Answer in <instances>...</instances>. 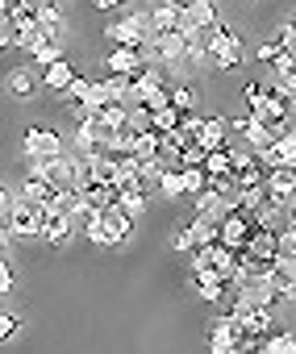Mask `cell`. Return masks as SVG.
Returning a JSON list of instances; mask_svg holds the SVG:
<instances>
[{
    "label": "cell",
    "mask_w": 296,
    "mask_h": 354,
    "mask_svg": "<svg viewBox=\"0 0 296 354\" xmlns=\"http://www.w3.org/2000/svg\"><path fill=\"white\" fill-rule=\"evenodd\" d=\"M267 283H271V292L279 300H296V259H275Z\"/></svg>",
    "instance_id": "cell-13"
},
{
    "label": "cell",
    "mask_w": 296,
    "mask_h": 354,
    "mask_svg": "<svg viewBox=\"0 0 296 354\" xmlns=\"http://www.w3.org/2000/svg\"><path fill=\"white\" fill-rule=\"evenodd\" d=\"M213 188V180L205 175V167H184V196H201V192H209Z\"/></svg>",
    "instance_id": "cell-27"
},
{
    "label": "cell",
    "mask_w": 296,
    "mask_h": 354,
    "mask_svg": "<svg viewBox=\"0 0 296 354\" xmlns=\"http://www.w3.org/2000/svg\"><path fill=\"white\" fill-rule=\"evenodd\" d=\"M30 55H34V63H38V67L46 71L50 63H59V59H63V42H50V38L42 34V42H38V46H34Z\"/></svg>",
    "instance_id": "cell-28"
},
{
    "label": "cell",
    "mask_w": 296,
    "mask_h": 354,
    "mask_svg": "<svg viewBox=\"0 0 296 354\" xmlns=\"http://www.w3.org/2000/svg\"><path fill=\"white\" fill-rule=\"evenodd\" d=\"M9 42H13V34H9V26H0V50H5Z\"/></svg>",
    "instance_id": "cell-44"
},
{
    "label": "cell",
    "mask_w": 296,
    "mask_h": 354,
    "mask_svg": "<svg viewBox=\"0 0 296 354\" xmlns=\"http://www.w3.org/2000/svg\"><path fill=\"white\" fill-rule=\"evenodd\" d=\"M279 50H288V55H296V17L292 21H279Z\"/></svg>",
    "instance_id": "cell-34"
},
{
    "label": "cell",
    "mask_w": 296,
    "mask_h": 354,
    "mask_svg": "<svg viewBox=\"0 0 296 354\" xmlns=\"http://www.w3.org/2000/svg\"><path fill=\"white\" fill-rule=\"evenodd\" d=\"M13 242H17V238H13V234H9L5 225H0V259H9V250H13Z\"/></svg>",
    "instance_id": "cell-42"
},
{
    "label": "cell",
    "mask_w": 296,
    "mask_h": 354,
    "mask_svg": "<svg viewBox=\"0 0 296 354\" xmlns=\"http://www.w3.org/2000/svg\"><path fill=\"white\" fill-rule=\"evenodd\" d=\"M205 175H209V180H225V175H234V167H230V150H213V154L205 158Z\"/></svg>",
    "instance_id": "cell-31"
},
{
    "label": "cell",
    "mask_w": 296,
    "mask_h": 354,
    "mask_svg": "<svg viewBox=\"0 0 296 354\" xmlns=\"http://www.w3.org/2000/svg\"><path fill=\"white\" fill-rule=\"evenodd\" d=\"M180 21H184V5H176V0L151 9V30H155V38H159V34H180Z\"/></svg>",
    "instance_id": "cell-16"
},
{
    "label": "cell",
    "mask_w": 296,
    "mask_h": 354,
    "mask_svg": "<svg viewBox=\"0 0 296 354\" xmlns=\"http://www.w3.org/2000/svg\"><path fill=\"white\" fill-rule=\"evenodd\" d=\"M267 201H275V205H292V196H296V171L292 167H275V171H267Z\"/></svg>",
    "instance_id": "cell-10"
},
{
    "label": "cell",
    "mask_w": 296,
    "mask_h": 354,
    "mask_svg": "<svg viewBox=\"0 0 296 354\" xmlns=\"http://www.w3.org/2000/svg\"><path fill=\"white\" fill-rule=\"evenodd\" d=\"M255 225H259V230H271V234H284V230H292V213H288V205L267 201V205L255 213Z\"/></svg>",
    "instance_id": "cell-18"
},
{
    "label": "cell",
    "mask_w": 296,
    "mask_h": 354,
    "mask_svg": "<svg viewBox=\"0 0 296 354\" xmlns=\"http://www.w3.org/2000/svg\"><path fill=\"white\" fill-rule=\"evenodd\" d=\"M5 92L17 96V100H30V96H34V75H30V71H13V75L5 80Z\"/></svg>",
    "instance_id": "cell-30"
},
{
    "label": "cell",
    "mask_w": 296,
    "mask_h": 354,
    "mask_svg": "<svg viewBox=\"0 0 296 354\" xmlns=\"http://www.w3.org/2000/svg\"><path fill=\"white\" fill-rule=\"evenodd\" d=\"M42 80H46V88H50V92H59V96H63V92L75 84V67H71L67 59H59V63H50V67L42 71Z\"/></svg>",
    "instance_id": "cell-22"
},
{
    "label": "cell",
    "mask_w": 296,
    "mask_h": 354,
    "mask_svg": "<svg viewBox=\"0 0 296 354\" xmlns=\"http://www.w3.org/2000/svg\"><path fill=\"white\" fill-rule=\"evenodd\" d=\"M279 259H296V225L279 234Z\"/></svg>",
    "instance_id": "cell-36"
},
{
    "label": "cell",
    "mask_w": 296,
    "mask_h": 354,
    "mask_svg": "<svg viewBox=\"0 0 296 354\" xmlns=\"http://www.w3.org/2000/svg\"><path fill=\"white\" fill-rule=\"evenodd\" d=\"M205 158H209V154H205L201 146H188V150H184V167H205Z\"/></svg>",
    "instance_id": "cell-39"
},
{
    "label": "cell",
    "mask_w": 296,
    "mask_h": 354,
    "mask_svg": "<svg viewBox=\"0 0 296 354\" xmlns=\"http://www.w3.org/2000/svg\"><path fill=\"white\" fill-rule=\"evenodd\" d=\"M288 213H292V225H296V196H292V205H288Z\"/></svg>",
    "instance_id": "cell-45"
},
{
    "label": "cell",
    "mask_w": 296,
    "mask_h": 354,
    "mask_svg": "<svg viewBox=\"0 0 296 354\" xmlns=\"http://www.w3.org/2000/svg\"><path fill=\"white\" fill-rule=\"evenodd\" d=\"M13 283H17V279H13L9 259H0V296H9V292H13Z\"/></svg>",
    "instance_id": "cell-37"
},
{
    "label": "cell",
    "mask_w": 296,
    "mask_h": 354,
    "mask_svg": "<svg viewBox=\"0 0 296 354\" xmlns=\"http://www.w3.org/2000/svg\"><path fill=\"white\" fill-rule=\"evenodd\" d=\"M213 26H217V5H213V0H192V5H184L180 34H192V30H213Z\"/></svg>",
    "instance_id": "cell-11"
},
{
    "label": "cell",
    "mask_w": 296,
    "mask_h": 354,
    "mask_svg": "<svg viewBox=\"0 0 296 354\" xmlns=\"http://www.w3.org/2000/svg\"><path fill=\"white\" fill-rule=\"evenodd\" d=\"M246 254H255V259H267V263H275V259H279V234H271V230H259V225H255V234H250V246H246Z\"/></svg>",
    "instance_id": "cell-20"
},
{
    "label": "cell",
    "mask_w": 296,
    "mask_h": 354,
    "mask_svg": "<svg viewBox=\"0 0 296 354\" xmlns=\"http://www.w3.org/2000/svg\"><path fill=\"white\" fill-rule=\"evenodd\" d=\"M176 5H192V0H176Z\"/></svg>",
    "instance_id": "cell-46"
},
{
    "label": "cell",
    "mask_w": 296,
    "mask_h": 354,
    "mask_svg": "<svg viewBox=\"0 0 296 354\" xmlns=\"http://www.w3.org/2000/svg\"><path fill=\"white\" fill-rule=\"evenodd\" d=\"M230 133H238L242 138V146H250L255 154H267L271 146H275V129L263 121V117H255V113H246V117H238V121H230Z\"/></svg>",
    "instance_id": "cell-5"
},
{
    "label": "cell",
    "mask_w": 296,
    "mask_h": 354,
    "mask_svg": "<svg viewBox=\"0 0 296 354\" xmlns=\"http://www.w3.org/2000/svg\"><path fill=\"white\" fill-rule=\"evenodd\" d=\"M155 188H159V196H167V201H180V196H184V171H163Z\"/></svg>",
    "instance_id": "cell-29"
},
{
    "label": "cell",
    "mask_w": 296,
    "mask_h": 354,
    "mask_svg": "<svg viewBox=\"0 0 296 354\" xmlns=\"http://www.w3.org/2000/svg\"><path fill=\"white\" fill-rule=\"evenodd\" d=\"M21 196L42 205V209H55L59 205V188L50 180H42V175H26V184H21Z\"/></svg>",
    "instance_id": "cell-17"
},
{
    "label": "cell",
    "mask_w": 296,
    "mask_h": 354,
    "mask_svg": "<svg viewBox=\"0 0 296 354\" xmlns=\"http://www.w3.org/2000/svg\"><path fill=\"white\" fill-rule=\"evenodd\" d=\"M209 63L221 67V71H234V67L242 63V42H238V34L225 30L221 21L209 30Z\"/></svg>",
    "instance_id": "cell-3"
},
{
    "label": "cell",
    "mask_w": 296,
    "mask_h": 354,
    "mask_svg": "<svg viewBox=\"0 0 296 354\" xmlns=\"http://www.w3.org/2000/svg\"><path fill=\"white\" fill-rule=\"evenodd\" d=\"M192 288H196V296L209 300V304H217V300L230 296V283H225L217 271H209V275H192Z\"/></svg>",
    "instance_id": "cell-21"
},
{
    "label": "cell",
    "mask_w": 296,
    "mask_h": 354,
    "mask_svg": "<svg viewBox=\"0 0 296 354\" xmlns=\"http://www.w3.org/2000/svg\"><path fill=\"white\" fill-rule=\"evenodd\" d=\"M172 109H176V113H184V117H188V113H196V92H192L188 84H172Z\"/></svg>",
    "instance_id": "cell-32"
},
{
    "label": "cell",
    "mask_w": 296,
    "mask_h": 354,
    "mask_svg": "<svg viewBox=\"0 0 296 354\" xmlns=\"http://www.w3.org/2000/svg\"><path fill=\"white\" fill-rule=\"evenodd\" d=\"M104 67H109V75H129V80H138V75L146 71V55H142V50H129V46H113L109 59H104Z\"/></svg>",
    "instance_id": "cell-9"
},
{
    "label": "cell",
    "mask_w": 296,
    "mask_h": 354,
    "mask_svg": "<svg viewBox=\"0 0 296 354\" xmlns=\"http://www.w3.org/2000/svg\"><path fill=\"white\" fill-rule=\"evenodd\" d=\"M42 217H46V209H42V205H34V201L17 196V205H13V209H9V217H5V230H9L13 238H42Z\"/></svg>",
    "instance_id": "cell-4"
},
{
    "label": "cell",
    "mask_w": 296,
    "mask_h": 354,
    "mask_svg": "<svg viewBox=\"0 0 296 354\" xmlns=\"http://www.w3.org/2000/svg\"><path fill=\"white\" fill-rule=\"evenodd\" d=\"M188 230H192V242H196V250H205V246H217V230H221V225H213L209 217H192V221H188Z\"/></svg>",
    "instance_id": "cell-26"
},
{
    "label": "cell",
    "mask_w": 296,
    "mask_h": 354,
    "mask_svg": "<svg viewBox=\"0 0 296 354\" xmlns=\"http://www.w3.org/2000/svg\"><path fill=\"white\" fill-rule=\"evenodd\" d=\"M255 55H259V63H275V59H279L284 50H279V42H263V46H259Z\"/></svg>",
    "instance_id": "cell-38"
},
{
    "label": "cell",
    "mask_w": 296,
    "mask_h": 354,
    "mask_svg": "<svg viewBox=\"0 0 296 354\" xmlns=\"http://www.w3.org/2000/svg\"><path fill=\"white\" fill-rule=\"evenodd\" d=\"M205 337H209V342H238V346H242L246 329H242V321H238V317L217 313V317H209V321H205Z\"/></svg>",
    "instance_id": "cell-12"
},
{
    "label": "cell",
    "mask_w": 296,
    "mask_h": 354,
    "mask_svg": "<svg viewBox=\"0 0 296 354\" xmlns=\"http://www.w3.org/2000/svg\"><path fill=\"white\" fill-rule=\"evenodd\" d=\"M42 238H46L50 246H67V242L75 238L71 217H67V213H59V209H46V217H42Z\"/></svg>",
    "instance_id": "cell-15"
},
{
    "label": "cell",
    "mask_w": 296,
    "mask_h": 354,
    "mask_svg": "<svg viewBox=\"0 0 296 354\" xmlns=\"http://www.w3.org/2000/svg\"><path fill=\"white\" fill-rule=\"evenodd\" d=\"M155 5H167V0H155Z\"/></svg>",
    "instance_id": "cell-47"
},
{
    "label": "cell",
    "mask_w": 296,
    "mask_h": 354,
    "mask_svg": "<svg viewBox=\"0 0 296 354\" xmlns=\"http://www.w3.org/2000/svg\"><path fill=\"white\" fill-rule=\"evenodd\" d=\"M129 230H133V217H129V213L117 205V209H104V213H96V225L88 230V242H92V246H104V250H113V246H125Z\"/></svg>",
    "instance_id": "cell-2"
},
{
    "label": "cell",
    "mask_w": 296,
    "mask_h": 354,
    "mask_svg": "<svg viewBox=\"0 0 296 354\" xmlns=\"http://www.w3.org/2000/svg\"><path fill=\"white\" fill-rule=\"evenodd\" d=\"M209 354H242L238 342H209Z\"/></svg>",
    "instance_id": "cell-41"
},
{
    "label": "cell",
    "mask_w": 296,
    "mask_h": 354,
    "mask_svg": "<svg viewBox=\"0 0 296 354\" xmlns=\"http://www.w3.org/2000/svg\"><path fill=\"white\" fill-rule=\"evenodd\" d=\"M192 209H196V217H209L213 225H221V221H225V217L234 213V209H230V205H225V201H221V196L213 192V188H209V192H201V196L192 201Z\"/></svg>",
    "instance_id": "cell-19"
},
{
    "label": "cell",
    "mask_w": 296,
    "mask_h": 354,
    "mask_svg": "<svg viewBox=\"0 0 296 354\" xmlns=\"http://www.w3.org/2000/svg\"><path fill=\"white\" fill-rule=\"evenodd\" d=\"M17 329H21V321H17V317H0V342H9Z\"/></svg>",
    "instance_id": "cell-40"
},
{
    "label": "cell",
    "mask_w": 296,
    "mask_h": 354,
    "mask_svg": "<svg viewBox=\"0 0 296 354\" xmlns=\"http://www.w3.org/2000/svg\"><path fill=\"white\" fill-rule=\"evenodd\" d=\"M180 121H184V113H176V109H159V113H151V133L172 138V133L180 129Z\"/></svg>",
    "instance_id": "cell-25"
},
{
    "label": "cell",
    "mask_w": 296,
    "mask_h": 354,
    "mask_svg": "<svg viewBox=\"0 0 296 354\" xmlns=\"http://www.w3.org/2000/svg\"><path fill=\"white\" fill-rule=\"evenodd\" d=\"M104 38H109V46H129V50H142L146 55V46H151V38H155L151 13H129L121 21H109L104 26Z\"/></svg>",
    "instance_id": "cell-1"
},
{
    "label": "cell",
    "mask_w": 296,
    "mask_h": 354,
    "mask_svg": "<svg viewBox=\"0 0 296 354\" xmlns=\"http://www.w3.org/2000/svg\"><path fill=\"white\" fill-rule=\"evenodd\" d=\"M84 205L92 213H104V209H117V184H92L84 192Z\"/></svg>",
    "instance_id": "cell-23"
},
{
    "label": "cell",
    "mask_w": 296,
    "mask_h": 354,
    "mask_svg": "<svg viewBox=\"0 0 296 354\" xmlns=\"http://www.w3.org/2000/svg\"><path fill=\"white\" fill-rule=\"evenodd\" d=\"M146 59H159V63H188V38L184 34H159L146 46Z\"/></svg>",
    "instance_id": "cell-8"
},
{
    "label": "cell",
    "mask_w": 296,
    "mask_h": 354,
    "mask_svg": "<svg viewBox=\"0 0 296 354\" xmlns=\"http://www.w3.org/2000/svg\"><path fill=\"white\" fill-rule=\"evenodd\" d=\"M250 234H255V217H246V213H230L225 221H221V230H217V242L225 246V250H234V254H242L246 246H250Z\"/></svg>",
    "instance_id": "cell-7"
},
{
    "label": "cell",
    "mask_w": 296,
    "mask_h": 354,
    "mask_svg": "<svg viewBox=\"0 0 296 354\" xmlns=\"http://www.w3.org/2000/svg\"><path fill=\"white\" fill-rule=\"evenodd\" d=\"M225 138H230V121L225 117H205V125L196 133V146L205 154H213V150H225Z\"/></svg>",
    "instance_id": "cell-14"
},
{
    "label": "cell",
    "mask_w": 296,
    "mask_h": 354,
    "mask_svg": "<svg viewBox=\"0 0 296 354\" xmlns=\"http://www.w3.org/2000/svg\"><path fill=\"white\" fill-rule=\"evenodd\" d=\"M92 84H96V80H88V75H75V84L63 92V100H67V104H88V96H92Z\"/></svg>",
    "instance_id": "cell-33"
},
{
    "label": "cell",
    "mask_w": 296,
    "mask_h": 354,
    "mask_svg": "<svg viewBox=\"0 0 296 354\" xmlns=\"http://www.w3.org/2000/svg\"><path fill=\"white\" fill-rule=\"evenodd\" d=\"M259 354H296V333H292V329H275V333H267L263 346H259Z\"/></svg>",
    "instance_id": "cell-24"
},
{
    "label": "cell",
    "mask_w": 296,
    "mask_h": 354,
    "mask_svg": "<svg viewBox=\"0 0 296 354\" xmlns=\"http://www.w3.org/2000/svg\"><path fill=\"white\" fill-rule=\"evenodd\" d=\"M21 150L30 162H46V158H63V138L46 125H30L26 138H21Z\"/></svg>",
    "instance_id": "cell-6"
},
{
    "label": "cell",
    "mask_w": 296,
    "mask_h": 354,
    "mask_svg": "<svg viewBox=\"0 0 296 354\" xmlns=\"http://www.w3.org/2000/svg\"><path fill=\"white\" fill-rule=\"evenodd\" d=\"M0 225H5V213H0Z\"/></svg>",
    "instance_id": "cell-48"
},
{
    "label": "cell",
    "mask_w": 296,
    "mask_h": 354,
    "mask_svg": "<svg viewBox=\"0 0 296 354\" xmlns=\"http://www.w3.org/2000/svg\"><path fill=\"white\" fill-rule=\"evenodd\" d=\"M172 246H176L180 254H184V250H192V254H196V242H192V230H188V225H176V234H172Z\"/></svg>",
    "instance_id": "cell-35"
},
{
    "label": "cell",
    "mask_w": 296,
    "mask_h": 354,
    "mask_svg": "<svg viewBox=\"0 0 296 354\" xmlns=\"http://www.w3.org/2000/svg\"><path fill=\"white\" fill-rule=\"evenodd\" d=\"M92 5H96V9H121L125 0H92Z\"/></svg>",
    "instance_id": "cell-43"
}]
</instances>
